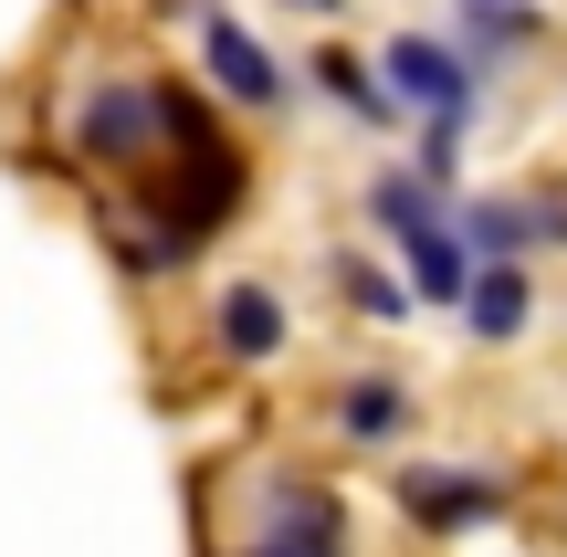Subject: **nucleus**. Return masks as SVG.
<instances>
[{"label":"nucleus","instance_id":"f8f14e48","mask_svg":"<svg viewBox=\"0 0 567 557\" xmlns=\"http://www.w3.org/2000/svg\"><path fill=\"white\" fill-rule=\"evenodd\" d=\"M316 11H326V0H316Z\"/></svg>","mask_w":567,"mask_h":557},{"label":"nucleus","instance_id":"f03ea898","mask_svg":"<svg viewBox=\"0 0 567 557\" xmlns=\"http://www.w3.org/2000/svg\"><path fill=\"white\" fill-rule=\"evenodd\" d=\"M158 95H147V84H95V95H84V116H74V147L84 158H147V147H158Z\"/></svg>","mask_w":567,"mask_h":557},{"label":"nucleus","instance_id":"7ed1b4c3","mask_svg":"<svg viewBox=\"0 0 567 557\" xmlns=\"http://www.w3.org/2000/svg\"><path fill=\"white\" fill-rule=\"evenodd\" d=\"M200 63H210V84H221V95H243V105H274V95H284L274 53L243 32V21H210V32H200Z\"/></svg>","mask_w":567,"mask_h":557},{"label":"nucleus","instance_id":"423d86ee","mask_svg":"<svg viewBox=\"0 0 567 557\" xmlns=\"http://www.w3.org/2000/svg\"><path fill=\"white\" fill-rule=\"evenodd\" d=\"M463 327L473 337H515V327H526V264H484V274H473Z\"/></svg>","mask_w":567,"mask_h":557},{"label":"nucleus","instance_id":"9d476101","mask_svg":"<svg viewBox=\"0 0 567 557\" xmlns=\"http://www.w3.org/2000/svg\"><path fill=\"white\" fill-rule=\"evenodd\" d=\"M347 306H358V316H410V295L389 285V274H368V264H347Z\"/></svg>","mask_w":567,"mask_h":557},{"label":"nucleus","instance_id":"39448f33","mask_svg":"<svg viewBox=\"0 0 567 557\" xmlns=\"http://www.w3.org/2000/svg\"><path fill=\"white\" fill-rule=\"evenodd\" d=\"M221 348H231V358H274V348H284L274 285H231V295H221Z\"/></svg>","mask_w":567,"mask_h":557},{"label":"nucleus","instance_id":"f257e3e1","mask_svg":"<svg viewBox=\"0 0 567 557\" xmlns=\"http://www.w3.org/2000/svg\"><path fill=\"white\" fill-rule=\"evenodd\" d=\"M389 95L431 105V126H473V74L431 32H400V42H389Z\"/></svg>","mask_w":567,"mask_h":557},{"label":"nucleus","instance_id":"20e7f679","mask_svg":"<svg viewBox=\"0 0 567 557\" xmlns=\"http://www.w3.org/2000/svg\"><path fill=\"white\" fill-rule=\"evenodd\" d=\"M400 505L421 526H473V516H494V484L484 474H431V463H410V474H400Z\"/></svg>","mask_w":567,"mask_h":557},{"label":"nucleus","instance_id":"1a4fd4ad","mask_svg":"<svg viewBox=\"0 0 567 557\" xmlns=\"http://www.w3.org/2000/svg\"><path fill=\"white\" fill-rule=\"evenodd\" d=\"M400 411H410V400L389 390V379H358V390H347V432H358V442H389V432H400Z\"/></svg>","mask_w":567,"mask_h":557},{"label":"nucleus","instance_id":"9b49d317","mask_svg":"<svg viewBox=\"0 0 567 557\" xmlns=\"http://www.w3.org/2000/svg\"><path fill=\"white\" fill-rule=\"evenodd\" d=\"M264 557H347V547H337V537H305V547H295V537H274Z\"/></svg>","mask_w":567,"mask_h":557},{"label":"nucleus","instance_id":"6e6552de","mask_svg":"<svg viewBox=\"0 0 567 557\" xmlns=\"http://www.w3.org/2000/svg\"><path fill=\"white\" fill-rule=\"evenodd\" d=\"M368 210H379V231H400V243L442 231V210H431V189H421V179H379V189H368Z\"/></svg>","mask_w":567,"mask_h":557},{"label":"nucleus","instance_id":"0eeeda50","mask_svg":"<svg viewBox=\"0 0 567 557\" xmlns=\"http://www.w3.org/2000/svg\"><path fill=\"white\" fill-rule=\"evenodd\" d=\"M463 32L484 42V53H526V32H536V0H463Z\"/></svg>","mask_w":567,"mask_h":557}]
</instances>
